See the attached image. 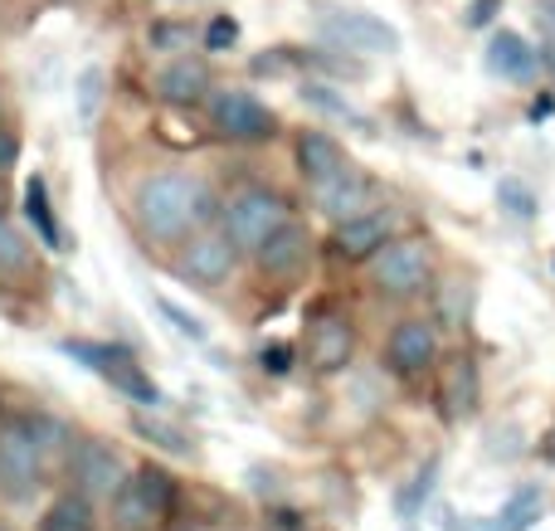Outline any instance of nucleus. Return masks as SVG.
Returning <instances> with one entry per match:
<instances>
[{
	"mask_svg": "<svg viewBox=\"0 0 555 531\" xmlns=\"http://www.w3.org/2000/svg\"><path fill=\"white\" fill-rule=\"evenodd\" d=\"M210 127L224 137V142H240V146H254V142H269L278 132V117L269 103L249 93V88H210Z\"/></svg>",
	"mask_w": 555,
	"mask_h": 531,
	"instance_id": "nucleus-7",
	"label": "nucleus"
},
{
	"mask_svg": "<svg viewBox=\"0 0 555 531\" xmlns=\"http://www.w3.org/2000/svg\"><path fill=\"white\" fill-rule=\"evenodd\" d=\"M35 531H98V513H93V497L78 493V488H64V493L49 497V507L39 513Z\"/></svg>",
	"mask_w": 555,
	"mask_h": 531,
	"instance_id": "nucleus-20",
	"label": "nucleus"
},
{
	"mask_svg": "<svg viewBox=\"0 0 555 531\" xmlns=\"http://www.w3.org/2000/svg\"><path fill=\"white\" fill-rule=\"evenodd\" d=\"M434 478H439V458H429V464H424L420 474L410 478V488H404V493H400V503H395V507H400V517H414L424 503H429V493H434Z\"/></svg>",
	"mask_w": 555,
	"mask_h": 531,
	"instance_id": "nucleus-28",
	"label": "nucleus"
},
{
	"mask_svg": "<svg viewBox=\"0 0 555 531\" xmlns=\"http://www.w3.org/2000/svg\"><path fill=\"white\" fill-rule=\"evenodd\" d=\"M439 400H443V415L449 419H468L482 400V380H478V366L468 357H453L443 366V380H439Z\"/></svg>",
	"mask_w": 555,
	"mask_h": 531,
	"instance_id": "nucleus-18",
	"label": "nucleus"
},
{
	"mask_svg": "<svg viewBox=\"0 0 555 531\" xmlns=\"http://www.w3.org/2000/svg\"><path fill=\"white\" fill-rule=\"evenodd\" d=\"M302 103L317 107V113H326V117H336V122H356V127H365V132H371V122H365V117L356 113V107L346 103L332 83H302Z\"/></svg>",
	"mask_w": 555,
	"mask_h": 531,
	"instance_id": "nucleus-26",
	"label": "nucleus"
},
{
	"mask_svg": "<svg viewBox=\"0 0 555 531\" xmlns=\"http://www.w3.org/2000/svg\"><path fill=\"white\" fill-rule=\"evenodd\" d=\"M25 220H29V230H35V239L44 244V249L64 254V230H59V220H54L49 185H44V176H39V171L25 181Z\"/></svg>",
	"mask_w": 555,
	"mask_h": 531,
	"instance_id": "nucleus-21",
	"label": "nucleus"
},
{
	"mask_svg": "<svg viewBox=\"0 0 555 531\" xmlns=\"http://www.w3.org/2000/svg\"><path fill=\"white\" fill-rule=\"evenodd\" d=\"M263 371H273V376H287L293 371V347H263Z\"/></svg>",
	"mask_w": 555,
	"mask_h": 531,
	"instance_id": "nucleus-32",
	"label": "nucleus"
},
{
	"mask_svg": "<svg viewBox=\"0 0 555 531\" xmlns=\"http://www.w3.org/2000/svg\"><path fill=\"white\" fill-rule=\"evenodd\" d=\"M132 210H137V224H142L146 239L181 244V239H191L195 230L220 224L224 205L215 200V191L201 181V176L162 171V176H146V181L137 185Z\"/></svg>",
	"mask_w": 555,
	"mask_h": 531,
	"instance_id": "nucleus-1",
	"label": "nucleus"
},
{
	"mask_svg": "<svg viewBox=\"0 0 555 531\" xmlns=\"http://www.w3.org/2000/svg\"><path fill=\"white\" fill-rule=\"evenodd\" d=\"M64 474H68V483H74L78 493L113 497L117 488H122V478H127V464H122V454H117L113 444H103V439H83V444H74Z\"/></svg>",
	"mask_w": 555,
	"mask_h": 531,
	"instance_id": "nucleus-10",
	"label": "nucleus"
},
{
	"mask_svg": "<svg viewBox=\"0 0 555 531\" xmlns=\"http://www.w3.org/2000/svg\"><path fill=\"white\" fill-rule=\"evenodd\" d=\"M254 259H259V269L269 273V279H297V273L307 269V259H312V234L297 220H287Z\"/></svg>",
	"mask_w": 555,
	"mask_h": 531,
	"instance_id": "nucleus-16",
	"label": "nucleus"
},
{
	"mask_svg": "<svg viewBox=\"0 0 555 531\" xmlns=\"http://www.w3.org/2000/svg\"><path fill=\"white\" fill-rule=\"evenodd\" d=\"M113 513V531H162V522H171L176 513V478L156 464L127 468L122 488L107 497Z\"/></svg>",
	"mask_w": 555,
	"mask_h": 531,
	"instance_id": "nucleus-3",
	"label": "nucleus"
},
{
	"mask_svg": "<svg viewBox=\"0 0 555 531\" xmlns=\"http://www.w3.org/2000/svg\"><path fill=\"white\" fill-rule=\"evenodd\" d=\"M434 279V254L424 239H385L371 254V283L385 298H414Z\"/></svg>",
	"mask_w": 555,
	"mask_h": 531,
	"instance_id": "nucleus-6",
	"label": "nucleus"
},
{
	"mask_svg": "<svg viewBox=\"0 0 555 531\" xmlns=\"http://www.w3.org/2000/svg\"><path fill=\"white\" fill-rule=\"evenodd\" d=\"M240 44V20L234 15H215L210 25H205V49H215V54H220V49H234Z\"/></svg>",
	"mask_w": 555,
	"mask_h": 531,
	"instance_id": "nucleus-31",
	"label": "nucleus"
},
{
	"mask_svg": "<svg viewBox=\"0 0 555 531\" xmlns=\"http://www.w3.org/2000/svg\"><path fill=\"white\" fill-rule=\"evenodd\" d=\"M287 220H293V205L269 185H249V191L230 195L220 210V230L240 244V254H259Z\"/></svg>",
	"mask_w": 555,
	"mask_h": 531,
	"instance_id": "nucleus-4",
	"label": "nucleus"
},
{
	"mask_svg": "<svg viewBox=\"0 0 555 531\" xmlns=\"http://www.w3.org/2000/svg\"><path fill=\"white\" fill-rule=\"evenodd\" d=\"M502 205H507V215H517V220H537V195L527 191L521 181H502Z\"/></svg>",
	"mask_w": 555,
	"mask_h": 531,
	"instance_id": "nucleus-30",
	"label": "nucleus"
},
{
	"mask_svg": "<svg viewBox=\"0 0 555 531\" xmlns=\"http://www.w3.org/2000/svg\"><path fill=\"white\" fill-rule=\"evenodd\" d=\"M351 351H356L351 322H346L341 312H317L312 327H307V361H312L322 376H332V371H341L346 361H351Z\"/></svg>",
	"mask_w": 555,
	"mask_h": 531,
	"instance_id": "nucleus-12",
	"label": "nucleus"
},
{
	"mask_svg": "<svg viewBox=\"0 0 555 531\" xmlns=\"http://www.w3.org/2000/svg\"><path fill=\"white\" fill-rule=\"evenodd\" d=\"M156 93H162V103H171V107L205 103V98H210V64L195 54L171 59V64L156 74Z\"/></svg>",
	"mask_w": 555,
	"mask_h": 531,
	"instance_id": "nucleus-15",
	"label": "nucleus"
},
{
	"mask_svg": "<svg viewBox=\"0 0 555 531\" xmlns=\"http://www.w3.org/2000/svg\"><path fill=\"white\" fill-rule=\"evenodd\" d=\"M132 435L146 439V444H156V449H166V454H176V458H191L195 454V439L185 435L181 425L162 419V415H142V410H137V415H132Z\"/></svg>",
	"mask_w": 555,
	"mask_h": 531,
	"instance_id": "nucleus-22",
	"label": "nucleus"
},
{
	"mask_svg": "<svg viewBox=\"0 0 555 531\" xmlns=\"http://www.w3.org/2000/svg\"><path fill=\"white\" fill-rule=\"evenodd\" d=\"M103 88H107V74L98 64H88L83 74L74 78V117H78V127L98 122V113H103Z\"/></svg>",
	"mask_w": 555,
	"mask_h": 531,
	"instance_id": "nucleus-25",
	"label": "nucleus"
},
{
	"mask_svg": "<svg viewBox=\"0 0 555 531\" xmlns=\"http://www.w3.org/2000/svg\"><path fill=\"white\" fill-rule=\"evenodd\" d=\"M0 531H10V527H0Z\"/></svg>",
	"mask_w": 555,
	"mask_h": 531,
	"instance_id": "nucleus-35",
	"label": "nucleus"
},
{
	"mask_svg": "<svg viewBox=\"0 0 555 531\" xmlns=\"http://www.w3.org/2000/svg\"><path fill=\"white\" fill-rule=\"evenodd\" d=\"M234 269H240V244H234L220 224L195 230L191 239H181V249H176V273H181L185 283H195V288H220V283L234 279Z\"/></svg>",
	"mask_w": 555,
	"mask_h": 531,
	"instance_id": "nucleus-8",
	"label": "nucleus"
},
{
	"mask_svg": "<svg viewBox=\"0 0 555 531\" xmlns=\"http://www.w3.org/2000/svg\"><path fill=\"white\" fill-rule=\"evenodd\" d=\"M346 152H341V142H336L332 132H302L297 137V171L307 176V185H317V181H326V176H336V171H346Z\"/></svg>",
	"mask_w": 555,
	"mask_h": 531,
	"instance_id": "nucleus-19",
	"label": "nucleus"
},
{
	"mask_svg": "<svg viewBox=\"0 0 555 531\" xmlns=\"http://www.w3.org/2000/svg\"><path fill=\"white\" fill-rule=\"evenodd\" d=\"M64 357H74L78 366H88L93 376H103L117 396H127L132 405H162V390L146 376V366L117 341H64Z\"/></svg>",
	"mask_w": 555,
	"mask_h": 531,
	"instance_id": "nucleus-5",
	"label": "nucleus"
},
{
	"mask_svg": "<svg viewBox=\"0 0 555 531\" xmlns=\"http://www.w3.org/2000/svg\"><path fill=\"white\" fill-rule=\"evenodd\" d=\"M29 269H35V244H29L10 220H0V283L25 279Z\"/></svg>",
	"mask_w": 555,
	"mask_h": 531,
	"instance_id": "nucleus-24",
	"label": "nucleus"
},
{
	"mask_svg": "<svg viewBox=\"0 0 555 531\" xmlns=\"http://www.w3.org/2000/svg\"><path fill=\"white\" fill-rule=\"evenodd\" d=\"M312 200H317V210L326 215L332 224H341V220H356V215H365V210H375V185L365 181L356 166H346V171H336V176H326V181H317L312 185Z\"/></svg>",
	"mask_w": 555,
	"mask_h": 531,
	"instance_id": "nucleus-11",
	"label": "nucleus"
},
{
	"mask_svg": "<svg viewBox=\"0 0 555 531\" xmlns=\"http://www.w3.org/2000/svg\"><path fill=\"white\" fill-rule=\"evenodd\" d=\"M191 39H195L191 25H156L152 29V49H162V54H191Z\"/></svg>",
	"mask_w": 555,
	"mask_h": 531,
	"instance_id": "nucleus-29",
	"label": "nucleus"
},
{
	"mask_svg": "<svg viewBox=\"0 0 555 531\" xmlns=\"http://www.w3.org/2000/svg\"><path fill=\"white\" fill-rule=\"evenodd\" d=\"M385 239H395V220L385 210H365V215H356V220L336 224L332 249L341 254V259H371Z\"/></svg>",
	"mask_w": 555,
	"mask_h": 531,
	"instance_id": "nucleus-17",
	"label": "nucleus"
},
{
	"mask_svg": "<svg viewBox=\"0 0 555 531\" xmlns=\"http://www.w3.org/2000/svg\"><path fill=\"white\" fill-rule=\"evenodd\" d=\"M385 361H390L395 376H420V371H429L434 361H439V337H434V327L420 318L400 322V327L390 332V341H385Z\"/></svg>",
	"mask_w": 555,
	"mask_h": 531,
	"instance_id": "nucleus-13",
	"label": "nucleus"
},
{
	"mask_svg": "<svg viewBox=\"0 0 555 531\" xmlns=\"http://www.w3.org/2000/svg\"><path fill=\"white\" fill-rule=\"evenodd\" d=\"M488 68L498 78H507V83H537L541 74V49L531 44L527 35H517V29H498V35L488 39Z\"/></svg>",
	"mask_w": 555,
	"mask_h": 531,
	"instance_id": "nucleus-14",
	"label": "nucleus"
},
{
	"mask_svg": "<svg viewBox=\"0 0 555 531\" xmlns=\"http://www.w3.org/2000/svg\"><path fill=\"white\" fill-rule=\"evenodd\" d=\"M317 29H322L326 44L346 49V54H395L400 49V29L390 20L371 15V10H341L326 5L317 15Z\"/></svg>",
	"mask_w": 555,
	"mask_h": 531,
	"instance_id": "nucleus-9",
	"label": "nucleus"
},
{
	"mask_svg": "<svg viewBox=\"0 0 555 531\" xmlns=\"http://www.w3.org/2000/svg\"><path fill=\"white\" fill-rule=\"evenodd\" d=\"M537 517H541V488L527 483L521 493L507 497V507H502V513H492L488 522H478V531H527Z\"/></svg>",
	"mask_w": 555,
	"mask_h": 531,
	"instance_id": "nucleus-23",
	"label": "nucleus"
},
{
	"mask_svg": "<svg viewBox=\"0 0 555 531\" xmlns=\"http://www.w3.org/2000/svg\"><path fill=\"white\" fill-rule=\"evenodd\" d=\"M176 5H195V0H176Z\"/></svg>",
	"mask_w": 555,
	"mask_h": 531,
	"instance_id": "nucleus-34",
	"label": "nucleus"
},
{
	"mask_svg": "<svg viewBox=\"0 0 555 531\" xmlns=\"http://www.w3.org/2000/svg\"><path fill=\"white\" fill-rule=\"evenodd\" d=\"M15 161H20V142H15V132H5V127H0V171H10Z\"/></svg>",
	"mask_w": 555,
	"mask_h": 531,
	"instance_id": "nucleus-33",
	"label": "nucleus"
},
{
	"mask_svg": "<svg viewBox=\"0 0 555 531\" xmlns=\"http://www.w3.org/2000/svg\"><path fill=\"white\" fill-rule=\"evenodd\" d=\"M54 474L44 439V419L10 415L0 419V497L5 503H35L44 493V478Z\"/></svg>",
	"mask_w": 555,
	"mask_h": 531,
	"instance_id": "nucleus-2",
	"label": "nucleus"
},
{
	"mask_svg": "<svg viewBox=\"0 0 555 531\" xmlns=\"http://www.w3.org/2000/svg\"><path fill=\"white\" fill-rule=\"evenodd\" d=\"M152 302H156V312H162V318L171 322V332H176V337L195 341V347H205V341H210V327H205V322L195 318V312H185L181 302H171V298H152Z\"/></svg>",
	"mask_w": 555,
	"mask_h": 531,
	"instance_id": "nucleus-27",
	"label": "nucleus"
}]
</instances>
